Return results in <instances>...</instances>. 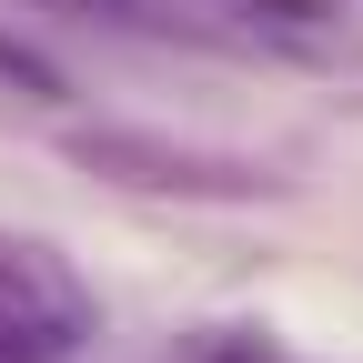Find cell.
<instances>
[{
	"label": "cell",
	"mask_w": 363,
	"mask_h": 363,
	"mask_svg": "<svg viewBox=\"0 0 363 363\" xmlns=\"http://www.w3.org/2000/svg\"><path fill=\"white\" fill-rule=\"evenodd\" d=\"M91 283L71 272L61 242L0 222V363H71L91 343Z\"/></svg>",
	"instance_id": "cell-1"
},
{
	"label": "cell",
	"mask_w": 363,
	"mask_h": 363,
	"mask_svg": "<svg viewBox=\"0 0 363 363\" xmlns=\"http://www.w3.org/2000/svg\"><path fill=\"white\" fill-rule=\"evenodd\" d=\"M81 162L101 172V182H131V192H212V202H252V192H272L252 162L172 152V142H142V131H81Z\"/></svg>",
	"instance_id": "cell-2"
},
{
	"label": "cell",
	"mask_w": 363,
	"mask_h": 363,
	"mask_svg": "<svg viewBox=\"0 0 363 363\" xmlns=\"http://www.w3.org/2000/svg\"><path fill=\"white\" fill-rule=\"evenodd\" d=\"M252 21H283V30H303V21H323V0H242Z\"/></svg>",
	"instance_id": "cell-3"
},
{
	"label": "cell",
	"mask_w": 363,
	"mask_h": 363,
	"mask_svg": "<svg viewBox=\"0 0 363 363\" xmlns=\"http://www.w3.org/2000/svg\"><path fill=\"white\" fill-rule=\"evenodd\" d=\"M212 363H303V353H283V343H222Z\"/></svg>",
	"instance_id": "cell-4"
},
{
	"label": "cell",
	"mask_w": 363,
	"mask_h": 363,
	"mask_svg": "<svg viewBox=\"0 0 363 363\" xmlns=\"http://www.w3.org/2000/svg\"><path fill=\"white\" fill-rule=\"evenodd\" d=\"M81 11H121V0H81Z\"/></svg>",
	"instance_id": "cell-5"
}]
</instances>
